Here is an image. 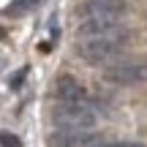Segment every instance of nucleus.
Here are the masks:
<instances>
[{
  "label": "nucleus",
  "mask_w": 147,
  "mask_h": 147,
  "mask_svg": "<svg viewBox=\"0 0 147 147\" xmlns=\"http://www.w3.org/2000/svg\"><path fill=\"white\" fill-rule=\"evenodd\" d=\"M55 101L57 104H74V101H87L84 87L74 76H60L55 82Z\"/></svg>",
  "instance_id": "423d86ee"
},
{
  "label": "nucleus",
  "mask_w": 147,
  "mask_h": 147,
  "mask_svg": "<svg viewBox=\"0 0 147 147\" xmlns=\"http://www.w3.org/2000/svg\"><path fill=\"white\" fill-rule=\"evenodd\" d=\"M49 147H84L93 142V131H74V128H55L49 134Z\"/></svg>",
  "instance_id": "39448f33"
},
{
  "label": "nucleus",
  "mask_w": 147,
  "mask_h": 147,
  "mask_svg": "<svg viewBox=\"0 0 147 147\" xmlns=\"http://www.w3.org/2000/svg\"><path fill=\"white\" fill-rule=\"evenodd\" d=\"M55 128H74V131H93L95 112L90 101H74V104H57L52 112Z\"/></svg>",
  "instance_id": "7ed1b4c3"
},
{
  "label": "nucleus",
  "mask_w": 147,
  "mask_h": 147,
  "mask_svg": "<svg viewBox=\"0 0 147 147\" xmlns=\"http://www.w3.org/2000/svg\"><path fill=\"white\" fill-rule=\"evenodd\" d=\"M101 147H147L142 142H109V144H101Z\"/></svg>",
  "instance_id": "1a4fd4ad"
},
{
  "label": "nucleus",
  "mask_w": 147,
  "mask_h": 147,
  "mask_svg": "<svg viewBox=\"0 0 147 147\" xmlns=\"http://www.w3.org/2000/svg\"><path fill=\"white\" fill-rule=\"evenodd\" d=\"M128 5L125 0H82L76 5V36H98L123 25Z\"/></svg>",
  "instance_id": "f257e3e1"
},
{
  "label": "nucleus",
  "mask_w": 147,
  "mask_h": 147,
  "mask_svg": "<svg viewBox=\"0 0 147 147\" xmlns=\"http://www.w3.org/2000/svg\"><path fill=\"white\" fill-rule=\"evenodd\" d=\"M25 74H27V68H19V74H16V76H11V87H19L22 79H25Z\"/></svg>",
  "instance_id": "9d476101"
},
{
  "label": "nucleus",
  "mask_w": 147,
  "mask_h": 147,
  "mask_svg": "<svg viewBox=\"0 0 147 147\" xmlns=\"http://www.w3.org/2000/svg\"><path fill=\"white\" fill-rule=\"evenodd\" d=\"M104 79L112 84H144L147 82V60H120L104 71Z\"/></svg>",
  "instance_id": "20e7f679"
},
{
  "label": "nucleus",
  "mask_w": 147,
  "mask_h": 147,
  "mask_svg": "<svg viewBox=\"0 0 147 147\" xmlns=\"http://www.w3.org/2000/svg\"><path fill=\"white\" fill-rule=\"evenodd\" d=\"M131 41V33L125 27H115L109 33H98V36H87V38H76V55L90 65H101L115 60Z\"/></svg>",
  "instance_id": "f03ea898"
},
{
  "label": "nucleus",
  "mask_w": 147,
  "mask_h": 147,
  "mask_svg": "<svg viewBox=\"0 0 147 147\" xmlns=\"http://www.w3.org/2000/svg\"><path fill=\"white\" fill-rule=\"evenodd\" d=\"M3 147H22V142H19V136H14L11 131H3Z\"/></svg>",
  "instance_id": "6e6552de"
},
{
  "label": "nucleus",
  "mask_w": 147,
  "mask_h": 147,
  "mask_svg": "<svg viewBox=\"0 0 147 147\" xmlns=\"http://www.w3.org/2000/svg\"><path fill=\"white\" fill-rule=\"evenodd\" d=\"M36 3L38 0H11V3L5 5V14L8 16H22V14H27Z\"/></svg>",
  "instance_id": "0eeeda50"
}]
</instances>
